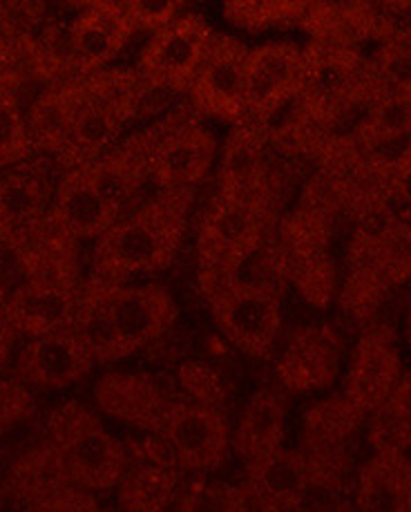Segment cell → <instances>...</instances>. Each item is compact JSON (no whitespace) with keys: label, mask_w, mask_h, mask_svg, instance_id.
<instances>
[{"label":"cell","mask_w":411,"mask_h":512,"mask_svg":"<svg viewBox=\"0 0 411 512\" xmlns=\"http://www.w3.org/2000/svg\"><path fill=\"white\" fill-rule=\"evenodd\" d=\"M177 305L159 284H81L74 334L94 363L108 365L141 352L175 325Z\"/></svg>","instance_id":"cell-1"},{"label":"cell","mask_w":411,"mask_h":512,"mask_svg":"<svg viewBox=\"0 0 411 512\" xmlns=\"http://www.w3.org/2000/svg\"><path fill=\"white\" fill-rule=\"evenodd\" d=\"M195 191H157L123 215L92 249V280L135 284L170 267L188 229Z\"/></svg>","instance_id":"cell-2"},{"label":"cell","mask_w":411,"mask_h":512,"mask_svg":"<svg viewBox=\"0 0 411 512\" xmlns=\"http://www.w3.org/2000/svg\"><path fill=\"white\" fill-rule=\"evenodd\" d=\"M123 141L157 191H195L213 173L219 157L217 137L190 106L170 110Z\"/></svg>","instance_id":"cell-3"},{"label":"cell","mask_w":411,"mask_h":512,"mask_svg":"<svg viewBox=\"0 0 411 512\" xmlns=\"http://www.w3.org/2000/svg\"><path fill=\"white\" fill-rule=\"evenodd\" d=\"M273 226V202L217 193L199 220V280L208 296L222 284L240 278L244 264L266 242Z\"/></svg>","instance_id":"cell-4"},{"label":"cell","mask_w":411,"mask_h":512,"mask_svg":"<svg viewBox=\"0 0 411 512\" xmlns=\"http://www.w3.org/2000/svg\"><path fill=\"white\" fill-rule=\"evenodd\" d=\"M47 441L59 450L74 488L103 492L119 486L128 454L99 416L79 403H65L47 419Z\"/></svg>","instance_id":"cell-5"},{"label":"cell","mask_w":411,"mask_h":512,"mask_svg":"<svg viewBox=\"0 0 411 512\" xmlns=\"http://www.w3.org/2000/svg\"><path fill=\"white\" fill-rule=\"evenodd\" d=\"M210 314L228 343L240 352L266 358L282 329V298L275 284L235 278L208 293Z\"/></svg>","instance_id":"cell-6"},{"label":"cell","mask_w":411,"mask_h":512,"mask_svg":"<svg viewBox=\"0 0 411 512\" xmlns=\"http://www.w3.org/2000/svg\"><path fill=\"white\" fill-rule=\"evenodd\" d=\"M367 414L347 398H322L309 407L302 425L300 452L309 463L313 488L342 492L353 463V441Z\"/></svg>","instance_id":"cell-7"},{"label":"cell","mask_w":411,"mask_h":512,"mask_svg":"<svg viewBox=\"0 0 411 512\" xmlns=\"http://www.w3.org/2000/svg\"><path fill=\"white\" fill-rule=\"evenodd\" d=\"M213 39L215 32L204 16L181 14L164 30L152 34L141 50L137 63L141 81L170 97H188Z\"/></svg>","instance_id":"cell-8"},{"label":"cell","mask_w":411,"mask_h":512,"mask_svg":"<svg viewBox=\"0 0 411 512\" xmlns=\"http://www.w3.org/2000/svg\"><path fill=\"white\" fill-rule=\"evenodd\" d=\"M248 47L235 36L215 34L213 45L190 85L188 106L197 117L240 126L248 121L246 110V61Z\"/></svg>","instance_id":"cell-9"},{"label":"cell","mask_w":411,"mask_h":512,"mask_svg":"<svg viewBox=\"0 0 411 512\" xmlns=\"http://www.w3.org/2000/svg\"><path fill=\"white\" fill-rule=\"evenodd\" d=\"M403 374L396 329L376 322L362 329L358 343L351 349L342 396L369 416L389 401Z\"/></svg>","instance_id":"cell-10"},{"label":"cell","mask_w":411,"mask_h":512,"mask_svg":"<svg viewBox=\"0 0 411 512\" xmlns=\"http://www.w3.org/2000/svg\"><path fill=\"white\" fill-rule=\"evenodd\" d=\"M304 47L286 41L266 43L248 52L246 110L248 121L266 123L300 97Z\"/></svg>","instance_id":"cell-11"},{"label":"cell","mask_w":411,"mask_h":512,"mask_svg":"<svg viewBox=\"0 0 411 512\" xmlns=\"http://www.w3.org/2000/svg\"><path fill=\"white\" fill-rule=\"evenodd\" d=\"M177 466L188 472H213L226 463L233 448V432L219 407L197 403H172L164 428Z\"/></svg>","instance_id":"cell-12"},{"label":"cell","mask_w":411,"mask_h":512,"mask_svg":"<svg viewBox=\"0 0 411 512\" xmlns=\"http://www.w3.org/2000/svg\"><path fill=\"white\" fill-rule=\"evenodd\" d=\"M344 345L329 325H311L295 331L277 360V378L293 394L329 390L342 367Z\"/></svg>","instance_id":"cell-13"},{"label":"cell","mask_w":411,"mask_h":512,"mask_svg":"<svg viewBox=\"0 0 411 512\" xmlns=\"http://www.w3.org/2000/svg\"><path fill=\"white\" fill-rule=\"evenodd\" d=\"M269 135L255 121L233 126L217 157V193L244 199H266L271 195Z\"/></svg>","instance_id":"cell-14"},{"label":"cell","mask_w":411,"mask_h":512,"mask_svg":"<svg viewBox=\"0 0 411 512\" xmlns=\"http://www.w3.org/2000/svg\"><path fill=\"white\" fill-rule=\"evenodd\" d=\"M72 68L79 79L110 68V63L126 50L135 27L130 25L123 3L83 5L70 18Z\"/></svg>","instance_id":"cell-15"},{"label":"cell","mask_w":411,"mask_h":512,"mask_svg":"<svg viewBox=\"0 0 411 512\" xmlns=\"http://www.w3.org/2000/svg\"><path fill=\"white\" fill-rule=\"evenodd\" d=\"M94 367V358L74 329L30 338L14 360L18 383L38 390H63L79 383Z\"/></svg>","instance_id":"cell-16"},{"label":"cell","mask_w":411,"mask_h":512,"mask_svg":"<svg viewBox=\"0 0 411 512\" xmlns=\"http://www.w3.org/2000/svg\"><path fill=\"white\" fill-rule=\"evenodd\" d=\"M94 398L101 410L121 423L159 434L172 405L152 376L110 372L94 387Z\"/></svg>","instance_id":"cell-17"},{"label":"cell","mask_w":411,"mask_h":512,"mask_svg":"<svg viewBox=\"0 0 411 512\" xmlns=\"http://www.w3.org/2000/svg\"><path fill=\"white\" fill-rule=\"evenodd\" d=\"M81 289L23 282L5 296V311L18 336L41 338L74 327Z\"/></svg>","instance_id":"cell-18"},{"label":"cell","mask_w":411,"mask_h":512,"mask_svg":"<svg viewBox=\"0 0 411 512\" xmlns=\"http://www.w3.org/2000/svg\"><path fill=\"white\" fill-rule=\"evenodd\" d=\"M50 213L63 226V231L72 235L76 242H97L119 220L112 213V208L103 202L97 188H94L85 166L63 170L59 182H56Z\"/></svg>","instance_id":"cell-19"},{"label":"cell","mask_w":411,"mask_h":512,"mask_svg":"<svg viewBox=\"0 0 411 512\" xmlns=\"http://www.w3.org/2000/svg\"><path fill=\"white\" fill-rule=\"evenodd\" d=\"M358 512H411V457L374 452L356 479Z\"/></svg>","instance_id":"cell-20"},{"label":"cell","mask_w":411,"mask_h":512,"mask_svg":"<svg viewBox=\"0 0 411 512\" xmlns=\"http://www.w3.org/2000/svg\"><path fill=\"white\" fill-rule=\"evenodd\" d=\"M54 191L50 177L34 168L0 177V244L41 222L50 213Z\"/></svg>","instance_id":"cell-21"},{"label":"cell","mask_w":411,"mask_h":512,"mask_svg":"<svg viewBox=\"0 0 411 512\" xmlns=\"http://www.w3.org/2000/svg\"><path fill=\"white\" fill-rule=\"evenodd\" d=\"M351 135L362 153L387 166L411 139V97H400V94L376 97L353 126Z\"/></svg>","instance_id":"cell-22"},{"label":"cell","mask_w":411,"mask_h":512,"mask_svg":"<svg viewBox=\"0 0 411 512\" xmlns=\"http://www.w3.org/2000/svg\"><path fill=\"white\" fill-rule=\"evenodd\" d=\"M81 99V79L50 85L36 94L25 110L27 130H30L36 153L52 155L56 161L65 153L70 141L72 121Z\"/></svg>","instance_id":"cell-23"},{"label":"cell","mask_w":411,"mask_h":512,"mask_svg":"<svg viewBox=\"0 0 411 512\" xmlns=\"http://www.w3.org/2000/svg\"><path fill=\"white\" fill-rule=\"evenodd\" d=\"M286 398L273 390H260L248 398L233 432V450L244 463L284 448Z\"/></svg>","instance_id":"cell-24"},{"label":"cell","mask_w":411,"mask_h":512,"mask_svg":"<svg viewBox=\"0 0 411 512\" xmlns=\"http://www.w3.org/2000/svg\"><path fill=\"white\" fill-rule=\"evenodd\" d=\"M246 481H251L282 510L302 506L313 490V477L304 454L286 448L246 463Z\"/></svg>","instance_id":"cell-25"},{"label":"cell","mask_w":411,"mask_h":512,"mask_svg":"<svg viewBox=\"0 0 411 512\" xmlns=\"http://www.w3.org/2000/svg\"><path fill=\"white\" fill-rule=\"evenodd\" d=\"M68 488H72L68 470L50 441L25 452L7 474V492L18 501H25L27 508L41 506Z\"/></svg>","instance_id":"cell-26"},{"label":"cell","mask_w":411,"mask_h":512,"mask_svg":"<svg viewBox=\"0 0 411 512\" xmlns=\"http://www.w3.org/2000/svg\"><path fill=\"white\" fill-rule=\"evenodd\" d=\"M391 284L365 260L347 262L338 287V309L353 325L367 329L376 325L378 314L391 296Z\"/></svg>","instance_id":"cell-27"},{"label":"cell","mask_w":411,"mask_h":512,"mask_svg":"<svg viewBox=\"0 0 411 512\" xmlns=\"http://www.w3.org/2000/svg\"><path fill=\"white\" fill-rule=\"evenodd\" d=\"M365 260L385 278L391 289L411 280V220L400 217L374 242L349 240L347 262Z\"/></svg>","instance_id":"cell-28"},{"label":"cell","mask_w":411,"mask_h":512,"mask_svg":"<svg viewBox=\"0 0 411 512\" xmlns=\"http://www.w3.org/2000/svg\"><path fill=\"white\" fill-rule=\"evenodd\" d=\"M179 472L143 463L128 468L117 486V501L126 512H164L177 497Z\"/></svg>","instance_id":"cell-29"},{"label":"cell","mask_w":411,"mask_h":512,"mask_svg":"<svg viewBox=\"0 0 411 512\" xmlns=\"http://www.w3.org/2000/svg\"><path fill=\"white\" fill-rule=\"evenodd\" d=\"M367 441L374 452L411 450V369L403 374L389 401L367 416Z\"/></svg>","instance_id":"cell-30"},{"label":"cell","mask_w":411,"mask_h":512,"mask_svg":"<svg viewBox=\"0 0 411 512\" xmlns=\"http://www.w3.org/2000/svg\"><path fill=\"white\" fill-rule=\"evenodd\" d=\"M307 3H286V0H242L224 7L226 21L248 34L291 30L302 27Z\"/></svg>","instance_id":"cell-31"},{"label":"cell","mask_w":411,"mask_h":512,"mask_svg":"<svg viewBox=\"0 0 411 512\" xmlns=\"http://www.w3.org/2000/svg\"><path fill=\"white\" fill-rule=\"evenodd\" d=\"M374 99L382 94L411 97V43H380L369 52Z\"/></svg>","instance_id":"cell-32"},{"label":"cell","mask_w":411,"mask_h":512,"mask_svg":"<svg viewBox=\"0 0 411 512\" xmlns=\"http://www.w3.org/2000/svg\"><path fill=\"white\" fill-rule=\"evenodd\" d=\"M34 153L21 103L12 97H0V168L27 164Z\"/></svg>","instance_id":"cell-33"},{"label":"cell","mask_w":411,"mask_h":512,"mask_svg":"<svg viewBox=\"0 0 411 512\" xmlns=\"http://www.w3.org/2000/svg\"><path fill=\"white\" fill-rule=\"evenodd\" d=\"M371 39L380 43H411V3H367Z\"/></svg>","instance_id":"cell-34"},{"label":"cell","mask_w":411,"mask_h":512,"mask_svg":"<svg viewBox=\"0 0 411 512\" xmlns=\"http://www.w3.org/2000/svg\"><path fill=\"white\" fill-rule=\"evenodd\" d=\"M179 383L184 387V392L193 398L190 403L219 407L224 401L226 390L222 378L217 372H213L208 365L202 363H186L179 369Z\"/></svg>","instance_id":"cell-35"},{"label":"cell","mask_w":411,"mask_h":512,"mask_svg":"<svg viewBox=\"0 0 411 512\" xmlns=\"http://www.w3.org/2000/svg\"><path fill=\"white\" fill-rule=\"evenodd\" d=\"M382 188L398 211L411 220V139L385 166Z\"/></svg>","instance_id":"cell-36"},{"label":"cell","mask_w":411,"mask_h":512,"mask_svg":"<svg viewBox=\"0 0 411 512\" xmlns=\"http://www.w3.org/2000/svg\"><path fill=\"white\" fill-rule=\"evenodd\" d=\"M135 32L157 34L181 16L179 3H123Z\"/></svg>","instance_id":"cell-37"},{"label":"cell","mask_w":411,"mask_h":512,"mask_svg":"<svg viewBox=\"0 0 411 512\" xmlns=\"http://www.w3.org/2000/svg\"><path fill=\"white\" fill-rule=\"evenodd\" d=\"M222 510L224 512H284L275 504V501H271L264 492L257 490L253 483L246 479L224 492Z\"/></svg>","instance_id":"cell-38"},{"label":"cell","mask_w":411,"mask_h":512,"mask_svg":"<svg viewBox=\"0 0 411 512\" xmlns=\"http://www.w3.org/2000/svg\"><path fill=\"white\" fill-rule=\"evenodd\" d=\"M43 512H108L99 506V501L94 499L92 492L81 488H68L59 492V495L47 499L41 504Z\"/></svg>","instance_id":"cell-39"},{"label":"cell","mask_w":411,"mask_h":512,"mask_svg":"<svg viewBox=\"0 0 411 512\" xmlns=\"http://www.w3.org/2000/svg\"><path fill=\"white\" fill-rule=\"evenodd\" d=\"M16 338H18L16 329L12 327V322H9L7 311H5V298H0V369L7 365L9 356H12Z\"/></svg>","instance_id":"cell-40"},{"label":"cell","mask_w":411,"mask_h":512,"mask_svg":"<svg viewBox=\"0 0 411 512\" xmlns=\"http://www.w3.org/2000/svg\"><path fill=\"white\" fill-rule=\"evenodd\" d=\"M405 340H407V345L411 349V302H409L407 314H405Z\"/></svg>","instance_id":"cell-41"},{"label":"cell","mask_w":411,"mask_h":512,"mask_svg":"<svg viewBox=\"0 0 411 512\" xmlns=\"http://www.w3.org/2000/svg\"><path fill=\"white\" fill-rule=\"evenodd\" d=\"M23 512H43V508L41 506H30V508H25Z\"/></svg>","instance_id":"cell-42"}]
</instances>
